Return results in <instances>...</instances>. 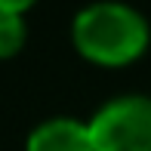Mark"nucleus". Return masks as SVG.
<instances>
[{"instance_id": "nucleus-1", "label": "nucleus", "mask_w": 151, "mask_h": 151, "mask_svg": "<svg viewBox=\"0 0 151 151\" xmlns=\"http://www.w3.org/2000/svg\"><path fill=\"white\" fill-rule=\"evenodd\" d=\"M74 50L102 68H123L148 50V22L139 9L120 0H96L71 22Z\"/></svg>"}, {"instance_id": "nucleus-2", "label": "nucleus", "mask_w": 151, "mask_h": 151, "mask_svg": "<svg viewBox=\"0 0 151 151\" xmlns=\"http://www.w3.org/2000/svg\"><path fill=\"white\" fill-rule=\"evenodd\" d=\"M93 151H151V96L129 93L90 117Z\"/></svg>"}, {"instance_id": "nucleus-3", "label": "nucleus", "mask_w": 151, "mask_h": 151, "mask_svg": "<svg viewBox=\"0 0 151 151\" xmlns=\"http://www.w3.org/2000/svg\"><path fill=\"white\" fill-rule=\"evenodd\" d=\"M25 151H93L90 120L50 117L31 129Z\"/></svg>"}, {"instance_id": "nucleus-4", "label": "nucleus", "mask_w": 151, "mask_h": 151, "mask_svg": "<svg viewBox=\"0 0 151 151\" xmlns=\"http://www.w3.org/2000/svg\"><path fill=\"white\" fill-rule=\"evenodd\" d=\"M25 37H28L25 19L16 16V12L0 9V59H12L25 46Z\"/></svg>"}, {"instance_id": "nucleus-5", "label": "nucleus", "mask_w": 151, "mask_h": 151, "mask_svg": "<svg viewBox=\"0 0 151 151\" xmlns=\"http://www.w3.org/2000/svg\"><path fill=\"white\" fill-rule=\"evenodd\" d=\"M37 0H0V9L3 12H16V16H25Z\"/></svg>"}]
</instances>
